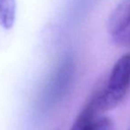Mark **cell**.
<instances>
[{"mask_svg": "<svg viewBox=\"0 0 130 130\" xmlns=\"http://www.w3.org/2000/svg\"><path fill=\"white\" fill-rule=\"evenodd\" d=\"M130 89V52L121 56L114 64L105 86L98 91L100 111L116 107Z\"/></svg>", "mask_w": 130, "mask_h": 130, "instance_id": "obj_1", "label": "cell"}, {"mask_svg": "<svg viewBox=\"0 0 130 130\" xmlns=\"http://www.w3.org/2000/svg\"><path fill=\"white\" fill-rule=\"evenodd\" d=\"M130 27V0H120L110 14L107 30L111 36H120Z\"/></svg>", "mask_w": 130, "mask_h": 130, "instance_id": "obj_2", "label": "cell"}, {"mask_svg": "<svg viewBox=\"0 0 130 130\" xmlns=\"http://www.w3.org/2000/svg\"><path fill=\"white\" fill-rule=\"evenodd\" d=\"M100 111H101L98 104V92H96L82 110L71 130H91L93 128L95 122L98 119V114Z\"/></svg>", "mask_w": 130, "mask_h": 130, "instance_id": "obj_3", "label": "cell"}, {"mask_svg": "<svg viewBox=\"0 0 130 130\" xmlns=\"http://www.w3.org/2000/svg\"><path fill=\"white\" fill-rule=\"evenodd\" d=\"M16 19L15 0H0V27L10 29Z\"/></svg>", "mask_w": 130, "mask_h": 130, "instance_id": "obj_4", "label": "cell"}, {"mask_svg": "<svg viewBox=\"0 0 130 130\" xmlns=\"http://www.w3.org/2000/svg\"><path fill=\"white\" fill-rule=\"evenodd\" d=\"M91 130H114V124L109 118H98Z\"/></svg>", "mask_w": 130, "mask_h": 130, "instance_id": "obj_5", "label": "cell"}]
</instances>
